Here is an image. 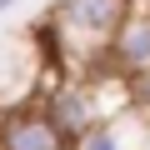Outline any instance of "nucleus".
Wrapping results in <instances>:
<instances>
[{
	"instance_id": "obj_1",
	"label": "nucleus",
	"mask_w": 150,
	"mask_h": 150,
	"mask_svg": "<svg viewBox=\"0 0 150 150\" xmlns=\"http://www.w3.org/2000/svg\"><path fill=\"white\" fill-rule=\"evenodd\" d=\"M55 15L65 20V35H85L100 50H110V40L135 15V5H130V0H60Z\"/></svg>"
},
{
	"instance_id": "obj_2",
	"label": "nucleus",
	"mask_w": 150,
	"mask_h": 150,
	"mask_svg": "<svg viewBox=\"0 0 150 150\" xmlns=\"http://www.w3.org/2000/svg\"><path fill=\"white\" fill-rule=\"evenodd\" d=\"M0 150H65V130L50 110H15L0 120Z\"/></svg>"
},
{
	"instance_id": "obj_3",
	"label": "nucleus",
	"mask_w": 150,
	"mask_h": 150,
	"mask_svg": "<svg viewBox=\"0 0 150 150\" xmlns=\"http://www.w3.org/2000/svg\"><path fill=\"white\" fill-rule=\"evenodd\" d=\"M105 55L115 60V75H130V80L150 75V10H135L120 25V35L110 40Z\"/></svg>"
},
{
	"instance_id": "obj_4",
	"label": "nucleus",
	"mask_w": 150,
	"mask_h": 150,
	"mask_svg": "<svg viewBox=\"0 0 150 150\" xmlns=\"http://www.w3.org/2000/svg\"><path fill=\"white\" fill-rule=\"evenodd\" d=\"M140 120H145L140 110H130L120 120H100L75 140V150H145V145H130V130H140Z\"/></svg>"
},
{
	"instance_id": "obj_5",
	"label": "nucleus",
	"mask_w": 150,
	"mask_h": 150,
	"mask_svg": "<svg viewBox=\"0 0 150 150\" xmlns=\"http://www.w3.org/2000/svg\"><path fill=\"white\" fill-rule=\"evenodd\" d=\"M135 110L150 120V75H140V80H135Z\"/></svg>"
},
{
	"instance_id": "obj_6",
	"label": "nucleus",
	"mask_w": 150,
	"mask_h": 150,
	"mask_svg": "<svg viewBox=\"0 0 150 150\" xmlns=\"http://www.w3.org/2000/svg\"><path fill=\"white\" fill-rule=\"evenodd\" d=\"M10 5H15V0H0V10H10Z\"/></svg>"
},
{
	"instance_id": "obj_7",
	"label": "nucleus",
	"mask_w": 150,
	"mask_h": 150,
	"mask_svg": "<svg viewBox=\"0 0 150 150\" xmlns=\"http://www.w3.org/2000/svg\"><path fill=\"white\" fill-rule=\"evenodd\" d=\"M145 150H150V140H145Z\"/></svg>"
}]
</instances>
